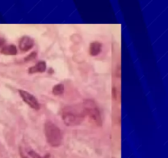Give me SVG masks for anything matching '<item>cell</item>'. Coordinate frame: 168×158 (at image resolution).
<instances>
[{
	"label": "cell",
	"instance_id": "6da1fadb",
	"mask_svg": "<svg viewBox=\"0 0 168 158\" xmlns=\"http://www.w3.org/2000/svg\"><path fill=\"white\" fill-rule=\"evenodd\" d=\"M61 116L63 123L68 127L78 126L86 117L82 104L65 106L62 111Z\"/></svg>",
	"mask_w": 168,
	"mask_h": 158
},
{
	"label": "cell",
	"instance_id": "7a4b0ae2",
	"mask_svg": "<svg viewBox=\"0 0 168 158\" xmlns=\"http://www.w3.org/2000/svg\"><path fill=\"white\" fill-rule=\"evenodd\" d=\"M44 135L46 141L52 147H60L63 142V133L61 129L51 121L45 122Z\"/></svg>",
	"mask_w": 168,
	"mask_h": 158
},
{
	"label": "cell",
	"instance_id": "3957f363",
	"mask_svg": "<svg viewBox=\"0 0 168 158\" xmlns=\"http://www.w3.org/2000/svg\"><path fill=\"white\" fill-rule=\"evenodd\" d=\"M81 104L85 111V116L89 118L90 123L97 127L102 126L103 120L96 102L92 99H85Z\"/></svg>",
	"mask_w": 168,
	"mask_h": 158
},
{
	"label": "cell",
	"instance_id": "277c9868",
	"mask_svg": "<svg viewBox=\"0 0 168 158\" xmlns=\"http://www.w3.org/2000/svg\"><path fill=\"white\" fill-rule=\"evenodd\" d=\"M18 93H19L20 96L21 97L23 101L25 102L26 104L28 105L30 108H32L35 111H39L40 109V105L38 100L35 96L30 94L26 91L21 90V89L18 90Z\"/></svg>",
	"mask_w": 168,
	"mask_h": 158
},
{
	"label": "cell",
	"instance_id": "5b68a950",
	"mask_svg": "<svg viewBox=\"0 0 168 158\" xmlns=\"http://www.w3.org/2000/svg\"><path fill=\"white\" fill-rule=\"evenodd\" d=\"M34 40L28 36H24L20 39L19 41V49L21 52H28L31 50L34 46Z\"/></svg>",
	"mask_w": 168,
	"mask_h": 158
},
{
	"label": "cell",
	"instance_id": "8992f818",
	"mask_svg": "<svg viewBox=\"0 0 168 158\" xmlns=\"http://www.w3.org/2000/svg\"><path fill=\"white\" fill-rule=\"evenodd\" d=\"M47 68V65L44 61H40L36 63L35 65L32 66L28 68V73L29 74H35V73H41L44 72Z\"/></svg>",
	"mask_w": 168,
	"mask_h": 158
},
{
	"label": "cell",
	"instance_id": "52a82bcc",
	"mask_svg": "<svg viewBox=\"0 0 168 158\" xmlns=\"http://www.w3.org/2000/svg\"><path fill=\"white\" fill-rule=\"evenodd\" d=\"M102 44L99 41H93L90 44L89 47V54L91 56H97L101 53L102 50Z\"/></svg>",
	"mask_w": 168,
	"mask_h": 158
},
{
	"label": "cell",
	"instance_id": "ba28073f",
	"mask_svg": "<svg viewBox=\"0 0 168 158\" xmlns=\"http://www.w3.org/2000/svg\"><path fill=\"white\" fill-rule=\"evenodd\" d=\"M1 54H5V55H16L17 54V48L15 45H9L7 46H3L0 50Z\"/></svg>",
	"mask_w": 168,
	"mask_h": 158
},
{
	"label": "cell",
	"instance_id": "9c48e42d",
	"mask_svg": "<svg viewBox=\"0 0 168 158\" xmlns=\"http://www.w3.org/2000/svg\"><path fill=\"white\" fill-rule=\"evenodd\" d=\"M64 92V85L63 83L56 84L52 89V93L54 96H61Z\"/></svg>",
	"mask_w": 168,
	"mask_h": 158
},
{
	"label": "cell",
	"instance_id": "30bf717a",
	"mask_svg": "<svg viewBox=\"0 0 168 158\" xmlns=\"http://www.w3.org/2000/svg\"><path fill=\"white\" fill-rule=\"evenodd\" d=\"M112 96L113 101H117L119 100V91L116 86H112Z\"/></svg>",
	"mask_w": 168,
	"mask_h": 158
},
{
	"label": "cell",
	"instance_id": "8fae6325",
	"mask_svg": "<svg viewBox=\"0 0 168 158\" xmlns=\"http://www.w3.org/2000/svg\"><path fill=\"white\" fill-rule=\"evenodd\" d=\"M29 155L30 156L31 158H48L49 157V155L47 156H41L40 155H39L38 153H36L35 151H29Z\"/></svg>",
	"mask_w": 168,
	"mask_h": 158
},
{
	"label": "cell",
	"instance_id": "7c38bea8",
	"mask_svg": "<svg viewBox=\"0 0 168 158\" xmlns=\"http://www.w3.org/2000/svg\"><path fill=\"white\" fill-rule=\"evenodd\" d=\"M36 56H37V54H36V52H35V51H34V52L30 53V54H29V55H28V56H27L25 60L26 62L30 61V60H31V59H35V58Z\"/></svg>",
	"mask_w": 168,
	"mask_h": 158
},
{
	"label": "cell",
	"instance_id": "4fadbf2b",
	"mask_svg": "<svg viewBox=\"0 0 168 158\" xmlns=\"http://www.w3.org/2000/svg\"><path fill=\"white\" fill-rule=\"evenodd\" d=\"M115 74H116V77L117 78H120L121 77V66L117 65V68H116V71H115Z\"/></svg>",
	"mask_w": 168,
	"mask_h": 158
},
{
	"label": "cell",
	"instance_id": "5bb4252c",
	"mask_svg": "<svg viewBox=\"0 0 168 158\" xmlns=\"http://www.w3.org/2000/svg\"><path fill=\"white\" fill-rule=\"evenodd\" d=\"M5 40L3 38H0V47H2V46H3V45H5Z\"/></svg>",
	"mask_w": 168,
	"mask_h": 158
},
{
	"label": "cell",
	"instance_id": "9a60e30c",
	"mask_svg": "<svg viewBox=\"0 0 168 158\" xmlns=\"http://www.w3.org/2000/svg\"><path fill=\"white\" fill-rule=\"evenodd\" d=\"M21 158H27L26 156H23L22 154H21Z\"/></svg>",
	"mask_w": 168,
	"mask_h": 158
}]
</instances>
